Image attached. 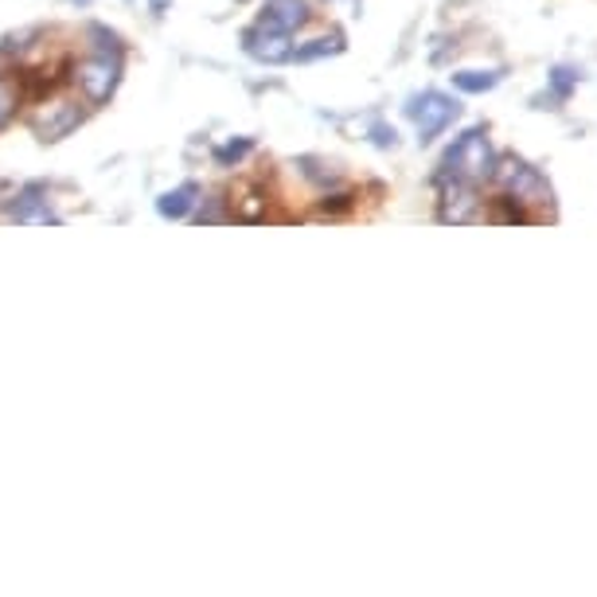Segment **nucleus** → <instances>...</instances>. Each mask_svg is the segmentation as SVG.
I'll list each match as a JSON object with an SVG mask.
<instances>
[{"mask_svg": "<svg viewBox=\"0 0 597 597\" xmlns=\"http://www.w3.org/2000/svg\"><path fill=\"white\" fill-rule=\"evenodd\" d=\"M149 4H153V12H165L168 4H172V0H149Z\"/></svg>", "mask_w": 597, "mask_h": 597, "instance_id": "a211bd4d", "label": "nucleus"}, {"mask_svg": "<svg viewBox=\"0 0 597 597\" xmlns=\"http://www.w3.org/2000/svg\"><path fill=\"white\" fill-rule=\"evenodd\" d=\"M83 125V109L75 102H48L40 114L32 117V129L40 142H63Z\"/></svg>", "mask_w": 597, "mask_h": 597, "instance_id": "39448f33", "label": "nucleus"}, {"mask_svg": "<svg viewBox=\"0 0 597 597\" xmlns=\"http://www.w3.org/2000/svg\"><path fill=\"white\" fill-rule=\"evenodd\" d=\"M492 180L507 191L520 203H535V208H551V184L540 176V168H531L523 157L504 153V157L492 160Z\"/></svg>", "mask_w": 597, "mask_h": 597, "instance_id": "f03ea898", "label": "nucleus"}, {"mask_svg": "<svg viewBox=\"0 0 597 597\" xmlns=\"http://www.w3.org/2000/svg\"><path fill=\"white\" fill-rule=\"evenodd\" d=\"M75 4H91V0H75Z\"/></svg>", "mask_w": 597, "mask_h": 597, "instance_id": "6ab92c4d", "label": "nucleus"}, {"mask_svg": "<svg viewBox=\"0 0 597 597\" xmlns=\"http://www.w3.org/2000/svg\"><path fill=\"white\" fill-rule=\"evenodd\" d=\"M247 153H250V142H247V137H242V142L219 145V149H216V160H219V165H239V160L247 157Z\"/></svg>", "mask_w": 597, "mask_h": 597, "instance_id": "2eb2a0df", "label": "nucleus"}, {"mask_svg": "<svg viewBox=\"0 0 597 597\" xmlns=\"http://www.w3.org/2000/svg\"><path fill=\"white\" fill-rule=\"evenodd\" d=\"M492 160H496V153H492L489 129H484V125H473V129L461 133L453 142V149L446 153L441 172H446V180L476 184V180H484V176H492Z\"/></svg>", "mask_w": 597, "mask_h": 597, "instance_id": "f257e3e1", "label": "nucleus"}, {"mask_svg": "<svg viewBox=\"0 0 597 597\" xmlns=\"http://www.w3.org/2000/svg\"><path fill=\"white\" fill-rule=\"evenodd\" d=\"M574 86H578V71L574 66H555L551 71V102H566Z\"/></svg>", "mask_w": 597, "mask_h": 597, "instance_id": "4468645a", "label": "nucleus"}, {"mask_svg": "<svg viewBox=\"0 0 597 597\" xmlns=\"http://www.w3.org/2000/svg\"><path fill=\"white\" fill-rule=\"evenodd\" d=\"M395 137H398V133L390 129V125H375V129H371V142L375 145H395Z\"/></svg>", "mask_w": 597, "mask_h": 597, "instance_id": "f3484780", "label": "nucleus"}, {"mask_svg": "<svg viewBox=\"0 0 597 597\" xmlns=\"http://www.w3.org/2000/svg\"><path fill=\"white\" fill-rule=\"evenodd\" d=\"M196 219H199V223H219V219H223V208H219V199H211L208 208H199Z\"/></svg>", "mask_w": 597, "mask_h": 597, "instance_id": "dca6fc26", "label": "nucleus"}, {"mask_svg": "<svg viewBox=\"0 0 597 597\" xmlns=\"http://www.w3.org/2000/svg\"><path fill=\"white\" fill-rule=\"evenodd\" d=\"M199 203V188L196 184H180V188L165 191V196L157 199V211L165 219H172V223H180V219H188L191 211H196Z\"/></svg>", "mask_w": 597, "mask_h": 597, "instance_id": "9d476101", "label": "nucleus"}, {"mask_svg": "<svg viewBox=\"0 0 597 597\" xmlns=\"http://www.w3.org/2000/svg\"><path fill=\"white\" fill-rule=\"evenodd\" d=\"M457 114H461L457 98H449V94H441V91L415 94V98H410V106H407V117L415 122L418 142H422V145H430L433 137H438V133L446 129V125H453Z\"/></svg>", "mask_w": 597, "mask_h": 597, "instance_id": "7ed1b4c3", "label": "nucleus"}, {"mask_svg": "<svg viewBox=\"0 0 597 597\" xmlns=\"http://www.w3.org/2000/svg\"><path fill=\"white\" fill-rule=\"evenodd\" d=\"M341 51H344V35H321V40H313L308 48H297L293 55H297V63H313V59L341 55Z\"/></svg>", "mask_w": 597, "mask_h": 597, "instance_id": "ddd939ff", "label": "nucleus"}, {"mask_svg": "<svg viewBox=\"0 0 597 597\" xmlns=\"http://www.w3.org/2000/svg\"><path fill=\"white\" fill-rule=\"evenodd\" d=\"M242 51H247L250 59H258V63H285V59H293V43L285 32H274V28L265 24H254L242 32Z\"/></svg>", "mask_w": 597, "mask_h": 597, "instance_id": "423d86ee", "label": "nucleus"}, {"mask_svg": "<svg viewBox=\"0 0 597 597\" xmlns=\"http://www.w3.org/2000/svg\"><path fill=\"white\" fill-rule=\"evenodd\" d=\"M308 17H313V12H308V0H270L258 24L274 28V32L293 35L297 28L308 24Z\"/></svg>", "mask_w": 597, "mask_h": 597, "instance_id": "1a4fd4ad", "label": "nucleus"}, {"mask_svg": "<svg viewBox=\"0 0 597 597\" xmlns=\"http://www.w3.org/2000/svg\"><path fill=\"white\" fill-rule=\"evenodd\" d=\"M504 78V71H457L453 75V86L461 94H484Z\"/></svg>", "mask_w": 597, "mask_h": 597, "instance_id": "9b49d317", "label": "nucleus"}, {"mask_svg": "<svg viewBox=\"0 0 597 597\" xmlns=\"http://www.w3.org/2000/svg\"><path fill=\"white\" fill-rule=\"evenodd\" d=\"M20 109V83L12 75H0V133L17 122Z\"/></svg>", "mask_w": 597, "mask_h": 597, "instance_id": "f8f14e48", "label": "nucleus"}, {"mask_svg": "<svg viewBox=\"0 0 597 597\" xmlns=\"http://www.w3.org/2000/svg\"><path fill=\"white\" fill-rule=\"evenodd\" d=\"M117 78H122V55H94L75 66V83L83 86L91 106H106L114 98Z\"/></svg>", "mask_w": 597, "mask_h": 597, "instance_id": "20e7f679", "label": "nucleus"}, {"mask_svg": "<svg viewBox=\"0 0 597 597\" xmlns=\"http://www.w3.org/2000/svg\"><path fill=\"white\" fill-rule=\"evenodd\" d=\"M9 216L17 219V223H59L55 211H51L48 203V191L40 188V184H28V188L17 191V199H12Z\"/></svg>", "mask_w": 597, "mask_h": 597, "instance_id": "6e6552de", "label": "nucleus"}, {"mask_svg": "<svg viewBox=\"0 0 597 597\" xmlns=\"http://www.w3.org/2000/svg\"><path fill=\"white\" fill-rule=\"evenodd\" d=\"M476 216H481V196L473 191V184L449 180L446 191H441V208H438L441 223H473Z\"/></svg>", "mask_w": 597, "mask_h": 597, "instance_id": "0eeeda50", "label": "nucleus"}]
</instances>
